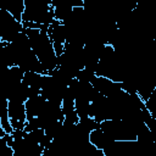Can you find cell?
I'll use <instances>...</instances> for the list:
<instances>
[{
    "label": "cell",
    "mask_w": 156,
    "mask_h": 156,
    "mask_svg": "<svg viewBox=\"0 0 156 156\" xmlns=\"http://www.w3.org/2000/svg\"><path fill=\"white\" fill-rule=\"evenodd\" d=\"M113 141L115 140H112L105 132H102L100 127L91 130L89 134V143L98 150H106Z\"/></svg>",
    "instance_id": "obj_1"
}]
</instances>
